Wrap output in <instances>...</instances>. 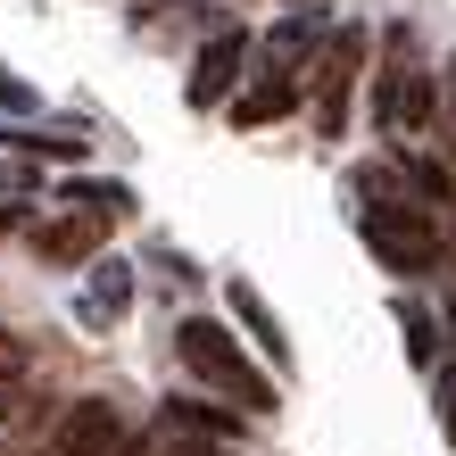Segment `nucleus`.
<instances>
[{
  "label": "nucleus",
  "mask_w": 456,
  "mask_h": 456,
  "mask_svg": "<svg viewBox=\"0 0 456 456\" xmlns=\"http://www.w3.org/2000/svg\"><path fill=\"white\" fill-rule=\"evenodd\" d=\"M34 191H42V167L0 158V224H17V208H34Z\"/></svg>",
  "instance_id": "13"
},
{
  "label": "nucleus",
  "mask_w": 456,
  "mask_h": 456,
  "mask_svg": "<svg viewBox=\"0 0 456 456\" xmlns=\"http://www.w3.org/2000/svg\"><path fill=\"white\" fill-rule=\"evenodd\" d=\"M432 100H440V75L415 59L407 25H390L382 34V75H373V125L398 133V142H415V133H432Z\"/></svg>",
  "instance_id": "2"
},
{
  "label": "nucleus",
  "mask_w": 456,
  "mask_h": 456,
  "mask_svg": "<svg viewBox=\"0 0 456 456\" xmlns=\"http://www.w3.org/2000/svg\"><path fill=\"white\" fill-rule=\"evenodd\" d=\"M440 432H448V448H456V357L440 365Z\"/></svg>",
  "instance_id": "15"
},
{
  "label": "nucleus",
  "mask_w": 456,
  "mask_h": 456,
  "mask_svg": "<svg viewBox=\"0 0 456 456\" xmlns=\"http://www.w3.org/2000/svg\"><path fill=\"white\" fill-rule=\"evenodd\" d=\"M365 50H373L365 25H332L324 50L307 59V117H315V133H324V142H340V133H348V100H357Z\"/></svg>",
  "instance_id": "3"
},
{
  "label": "nucleus",
  "mask_w": 456,
  "mask_h": 456,
  "mask_svg": "<svg viewBox=\"0 0 456 456\" xmlns=\"http://www.w3.org/2000/svg\"><path fill=\"white\" fill-rule=\"evenodd\" d=\"M0 373H25V340H17L9 324H0Z\"/></svg>",
  "instance_id": "16"
},
{
  "label": "nucleus",
  "mask_w": 456,
  "mask_h": 456,
  "mask_svg": "<svg viewBox=\"0 0 456 456\" xmlns=\"http://www.w3.org/2000/svg\"><path fill=\"white\" fill-rule=\"evenodd\" d=\"M240 59H249V34L216 25V34H208V50L191 59V84H183V100H191V109H224L232 84H240Z\"/></svg>",
  "instance_id": "7"
},
{
  "label": "nucleus",
  "mask_w": 456,
  "mask_h": 456,
  "mask_svg": "<svg viewBox=\"0 0 456 456\" xmlns=\"http://www.w3.org/2000/svg\"><path fill=\"white\" fill-rule=\"evenodd\" d=\"M440 84H448V100H456V50H448V75H440Z\"/></svg>",
  "instance_id": "18"
},
{
  "label": "nucleus",
  "mask_w": 456,
  "mask_h": 456,
  "mask_svg": "<svg viewBox=\"0 0 456 456\" xmlns=\"http://www.w3.org/2000/svg\"><path fill=\"white\" fill-rule=\"evenodd\" d=\"M315 50H324V17H315L307 0H299V9H290V17L274 25V34H265V59L299 75V59H315Z\"/></svg>",
  "instance_id": "11"
},
{
  "label": "nucleus",
  "mask_w": 456,
  "mask_h": 456,
  "mask_svg": "<svg viewBox=\"0 0 456 456\" xmlns=\"http://www.w3.org/2000/svg\"><path fill=\"white\" fill-rule=\"evenodd\" d=\"M50 448L59 456H125V415L109 398H75V407L50 423Z\"/></svg>",
  "instance_id": "6"
},
{
  "label": "nucleus",
  "mask_w": 456,
  "mask_h": 456,
  "mask_svg": "<svg viewBox=\"0 0 456 456\" xmlns=\"http://www.w3.org/2000/svg\"><path fill=\"white\" fill-rule=\"evenodd\" d=\"M59 200H75V208H92V216H133V191H125V183H92V175H67L59 183Z\"/></svg>",
  "instance_id": "12"
},
{
  "label": "nucleus",
  "mask_w": 456,
  "mask_h": 456,
  "mask_svg": "<svg viewBox=\"0 0 456 456\" xmlns=\"http://www.w3.org/2000/svg\"><path fill=\"white\" fill-rule=\"evenodd\" d=\"M0 109H34V92H25V84H17L9 67H0Z\"/></svg>",
  "instance_id": "17"
},
{
  "label": "nucleus",
  "mask_w": 456,
  "mask_h": 456,
  "mask_svg": "<svg viewBox=\"0 0 456 456\" xmlns=\"http://www.w3.org/2000/svg\"><path fill=\"white\" fill-rule=\"evenodd\" d=\"M175 357L191 365L208 390H224L240 415H274L282 407V382H274V373H257L249 357H240V340L224 324H208V315H183V324H175Z\"/></svg>",
  "instance_id": "1"
},
{
  "label": "nucleus",
  "mask_w": 456,
  "mask_h": 456,
  "mask_svg": "<svg viewBox=\"0 0 456 456\" xmlns=\"http://www.w3.org/2000/svg\"><path fill=\"white\" fill-rule=\"evenodd\" d=\"M100 232H109V216H92V208L67 200V216H34L25 224V249H34L42 265H92Z\"/></svg>",
  "instance_id": "5"
},
{
  "label": "nucleus",
  "mask_w": 456,
  "mask_h": 456,
  "mask_svg": "<svg viewBox=\"0 0 456 456\" xmlns=\"http://www.w3.org/2000/svg\"><path fill=\"white\" fill-rule=\"evenodd\" d=\"M365 249L390 274H432L440 265V216L423 200H373L365 208Z\"/></svg>",
  "instance_id": "4"
},
{
  "label": "nucleus",
  "mask_w": 456,
  "mask_h": 456,
  "mask_svg": "<svg viewBox=\"0 0 456 456\" xmlns=\"http://www.w3.org/2000/svg\"><path fill=\"white\" fill-rule=\"evenodd\" d=\"M125 307H133V265H117V257H92V282H84V299H75V315H84L92 332H109Z\"/></svg>",
  "instance_id": "9"
},
{
  "label": "nucleus",
  "mask_w": 456,
  "mask_h": 456,
  "mask_svg": "<svg viewBox=\"0 0 456 456\" xmlns=\"http://www.w3.org/2000/svg\"><path fill=\"white\" fill-rule=\"evenodd\" d=\"M224 299H232V315H240V324H249V340H257V357L274 365V373H290V340H282V315L265 307V290H257L249 274H232V282H224Z\"/></svg>",
  "instance_id": "8"
},
{
  "label": "nucleus",
  "mask_w": 456,
  "mask_h": 456,
  "mask_svg": "<svg viewBox=\"0 0 456 456\" xmlns=\"http://www.w3.org/2000/svg\"><path fill=\"white\" fill-rule=\"evenodd\" d=\"M398 324H407V348H415V365H432V315H423V307H398Z\"/></svg>",
  "instance_id": "14"
},
{
  "label": "nucleus",
  "mask_w": 456,
  "mask_h": 456,
  "mask_svg": "<svg viewBox=\"0 0 456 456\" xmlns=\"http://www.w3.org/2000/svg\"><path fill=\"white\" fill-rule=\"evenodd\" d=\"M224 109H232V125H240V133H249V125H274V117H290V109H299V75H290V67H274L265 84L232 92Z\"/></svg>",
  "instance_id": "10"
}]
</instances>
